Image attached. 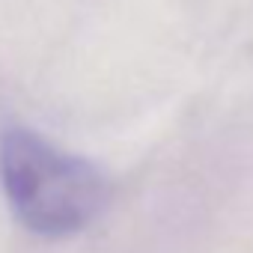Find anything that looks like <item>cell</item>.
Masks as SVG:
<instances>
[{
  "instance_id": "6da1fadb",
  "label": "cell",
  "mask_w": 253,
  "mask_h": 253,
  "mask_svg": "<svg viewBox=\"0 0 253 253\" xmlns=\"http://www.w3.org/2000/svg\"><path fill=\"white\" fill-rule=\"evenodd\" d=\"M0 182L21 223L54 238L84 229L107 203V185L92 164L27 128H12L0 140Z\"/></svg>"
}]
</instances>
